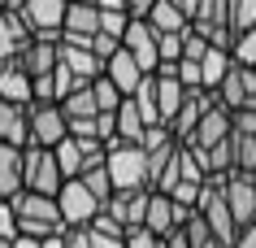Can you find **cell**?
I'll return each mask as SVG.
<instances>
[{"instance_id": "e575fe53", "label": "cell", "mask_w": 256, "mask_h": 248, "mask_svg": "<svg viewBox=\"0 0 256 248\" xmlns=\"http://www.w3.org/2000/svg\"><path fill=\"white\" fill-rule=\"evenodd\" d=\"M18 209H14V200H0V239H18Z\"/></svg>"}, {"instance_id": "ffe728a7", "label": "cell", "mask_w": 256, "mask_h": 248, "mask_svg": "<svg viewBox=\"0 0 256 248\" xmlns=\"http://www.w3.org/2000/svg\"><path fill=\"white\" fill-rule=\"evenodd\" d=\"M61 31L66 35H100V5L96 0H70Z\"/></svg>"}, {"instance_id": "4dcf8cb0", "label": "cell", "mask_w": 256, "mask_h": 248, "mask_svg": "<svg viewBox=\"0 0 256 248\" xmlns=\"http://www.w3.org/2000/svg\"><path fill=\"white\" fill-rule=\"evenodd\" d=\"M126 27H130V14H122V9H100V35L122 40V35H126Z\"/></svg>"}, {"instance_id": "6da1fadb", "label": "cell", "mask_w": 256, "mask_h": 248, "mask_svg": "<svg viewBox=\"0 0 256 248\" xmlns=\"http://www.w3.org/2000/svg\"><path fill=\"white\" fill-rule=\"evenodd\" d=\"M108 179H113V192H135V187H152V174H148V152L144 144H122V139H108Z\"/></svg>"}, {"instance_id": "4fadbf2b", "label": "cell", "mask_w": 256, "mask_h": 248, "mask_svg": "<svg viewBox=\"0 0 256 248\" xmlns=\"http://www.w3.org/2000/svg\"><path fill=\"white\" fill-rule=\"evenodd\" d=\"M30 40H35V35H30L26 18L18 14V9H0V66H4V61H14Z\"/></svg>"}, {"instance_id": "f546056e", "label": "cell", "mask_w": 256, "mask_h": 248, "mask_svg": "<svg viewBox=\"0 0 256 248\" xmlns=\"http://www.w3.org/2000/svg\"><path fill=\"white\" fill-rule=\"evenodd\" d=\"M230 27L239 35L256 27V0H230Z\"/></svg>"}, {"instance_id": "603a6c76", "label": "cell", "mask_w": 256, "mask_h": 248, "mask_svg": "<svg viewBox=\"0 0 256 248\" xmlns=\"http://www.w3.org/2000/svg\"><path fill=\"white\" fill-rule=\"evenodd\" d=\"M230 66H234V57H230L226 48H213V44H208V53H204V61H200V74H204V92H217V87L226 83Z\"/></svg>"}, {"instance_id": "d6986e66", "label": "cell", "mask_w": 256, "mask_h": 248, "mask_svg": "<svg viewBox=\"0 0 256 248\" xmlns=\"http://www.w3.org/2000/svg\"><path fill=\"white\" fill-rule=\"evenodd\" d=\"M61 66H66L74 79H82V83H96L104 74V61H100L92 48H74V44H61Z\"/></svg>"}, {"instance_id": "7402d4cb", "label": "cell", "mask_w": 256, "mask_h": 248, "mask_svg": "<svg viewBox=\"0 0 256 248\" xmlns=\"http://www.w3.org/2000/svg\"><path fill=\"white\" fill-rule=\"evenodd\" d=\"M148 22L161 31V35H182V31L191 27V18L178 9L174 0H156V5H152V14H148Z\"/></svg>"}, {"instance_id": "7bdbcfd3", "label": "cell", "mask_w": 256, "mask_h": 248, "mask_svg": "<svg viewBox=\"0 0 256 248\" xmlns=\"http://www.w3.org/2000/svg\"><path fill=\"white\" fill-rule=\"evenodd\" d=\"M178 9H182V14L191 18V22H196V18H200V0H174Z\"/></svg>"}, {"instance_id": "9c48e42d", "label": "cell", "mask_w": 256, "mask_h": 248, "mask_svg": "<svg viewBox=\"0 0 256 248\" xmlns=\"http://www.w3.org/2000/svg\"><path fill=\"white\" fill-rule=\"evenodd\" d=\"M222 192H226V205L234 213V222H239V231L252 226L256 222V179H248V174H226L222 179Z\"/></svg>"}, {"instance_id": "f1b7e54d", "label": "cell", "mask_w": 256, "mask_h": 248, "mask_svg": "<svg viewBox=\"0 0 256 248\" xmlns=\"http://www.w3.org/2000/svg\"><path fill=\"white\" fill-rule=\"evenodd\" d=\"M92 87H96V105H100V113H118V109H122V100H126V96H122V92L104 79V74H100Z\"/></svg>"}, {"instance_id": "bcb514c9", "label": "cell", "mask_w": 256, "mask_h": 248, "mask_svg": "<svg viewBox=\"0 0 256 248\" xmlns=\"http://www.w3.org/2000/svg\"><path fill=\"white\" fill-rule=\"evenodd\" d=\"M0 248H14V239H0Z\"/></svg>"}, {"instance_id": "60d3db41", "label": "cell", "mask_w": 256, "mask_h": 248, "mask_svg": "<svg viewBox=\"0 0 256 248\" xmlns=\"http://www.w3.org/2000/svg\"><path fill=\"white\" fill-rule=\"evenodd\" d=\"M126 5H130V18H148L156 0H126Z\"/></svg>"}, {"instance_id": "1f68e13d", "label": "cell", "mask_w": 256, "mask_h": 248, "mask_svg": "<svg viewBox=\"0 0 256 248\" xmlns=\"http://www.w3.org/2000/svg\"><path fill=\"white\" fill-rule=\"evenodd\" d=\"M204 53H208V40H204V31L187 27V31H182V61H204Z\"/></svg>"}, {"instance_id": "f6af8a7d", "label": "cell", "mask_w": 256, "mask_h": 248, "mask_svg": "<svg viewBox=\"0 0 256 248\" xmlns=\"http://www.w3.org/2000/svg\"><path fill=\"white\" fill-rule=\"evenodd\" d=\"M14 248H40V239H35V235H18Z\"/></svg>"}, {"instance_id": "3957f363", "label": "cell", "mask_w": 256, "mask_h": 248, "mask_svg": "<svg viewBox=\"0 0 256 248\" xmlns=\"http://www.w3.org/2000/svg\"><path fill=\"white\" fill-rule=\"evenodd\" d=\"M22 183H26V192L56 196L66 187V174H61V165H56V152L40 148V144H26V148H22Z\"/></svg>"}, {"instance_id": "b9f144b4", "label": "cell", "mask_w": 256, "mask_h": 248, "mask_svg": "<svg viewBox=\"0 0 256 248\" xmlns=\"http://www.w3.org/2000/svg\"><path fill=\"white\" fill-rule=\"evenodd\" d=\"M40 248H70V239H66V231H61V235H44Z\"/></svg>"}, {"instance_id": "8992f818", "label": "cell", "mask_w": 256, "mask_h": 248, "mask_svg": "<svg viewBox=\"0 0 256 248\" xmlns=\"http://www.w3.org/2000/svg\"><path fill=\"white\" fill-rule=\"evenodd\" d=\"M18 66L26 70L30 79H40V74H52L61 66V31H48V35H35V40L18 53Z\"/></svg>"}, {"instance_id": "f35d334b", "label": "cell", "mask_w": 256, "mask_h": 248, "mask_svg": "<svg viewBox=\"0 0 256 248\" xmlns=\"http://www.w3.org/2000/svg\"><path fill=\"white\" fill-rule=\"evenodd\" d=\"M92 244L96 248H126V235H100V231H92Z\"/></svg>"}, {"instance_id": "7c38bea8", "label": "cell", "mask_w": 256, "mask_h": 248, "mask_svg": "<svg viewBox=\"0 0 256 248\" xmlns=\"http://www.w3.org/2000/svg\"><path fill=\"white\" fill-rule=\"evenodd\" d=\"M208 105H213V92H204V87H191V92H187V100H182L178 118L170 122V131H174L178 144H187V139L196 135V126H200V118L208 113Z\"/></svg>"}, {"instance_id": "d4e9b609", "label": "cell", "mask_w": 256, "mask_h": 248, "mask_svg": "<svg viewBox=\"0 0 256 248\" xmlns=\"http://www.w3.org/2000/svg\"><path fill=\"white\" fill-rule=\"evenodd\" d=\"M56 165H61V174H66V179H78L82 170H87V157H82V144L74 135L70 139H61V144H56Z\"/></svg>"}, {"instance_id": "5b68a950", "label": "cell", "mask_w": 256, "mask_h": 248, "mask_svg": "<svg viewBox=\"0 0 256 248\" xmlns=\"http://www.w3.org/2000/svg\"><path fill=\"white\" fill-rule=\"evenodd\" d=\"M122 48L139 61L144 74H156V70H161V31L152 27L148 18H130V27L122 35Z\"/></svg>"}, {"instance_id": "ac0fdd59", "label": "cell", "mask_w": 256, "mask_h": 248, "mask_svg": "<svg viewBox=\"0 0 256 248\" xmlns=\"http://www.w3.org/2000/svg\"><path fill=\"white\" fill-rule=\"evenodd\" d=\"M22 192H26V183H22V148L0 144V200H14Z\"/></svg>"}, {"instance_id": "ab89813d", "label": "cell", "mask_w": 256, "mask_h": 248, "mask_svg": "<svg viewBox=\"0 0 256 248\" xmlns=\"http://www.w3.org/2000/svg\"><path fill=\"white\" fill-rule=\"evenodd\" d=\"M234 248H256V222L239 231V239H234Z\"/></svg>"}, {"instance_id": "8d00e7d4", "label": "cell", "mask_w": 256, "mask_h": 248, "mask_svg": "<svg viewBox=\"0 0 256 248\" xmlns=\"http://www.w3.org/2000/svg\"><path fill=\"white\" fill-rule=\"evenodd\" d=\"M161 235H152L148 226H135V231H126V248H156Z\"/></svg>"}, {"instance_id": "836d02e7", "label": "cell", "mask_w": 256, "mask_h": 248, "mask_svg": "<svg viewBox=\"0 0 256 248\" xmlns=\"http://www.w3.org/2000/svg\"><path fill=\"white\" fill-rule=\"evenodd\" d=\"M230 122H234V135H256V100L243 105V109H234Z\"/></svg>"}, {"instance_id": "277c9868", "label": "cell", "mask_w": 256, "mask_h": 248, "mask_svg": "<svg viewBox=\"0 0 256 248\" xmlns=\"http://www.w3.org/2000/svg\"><path fill=\"white\" fill-rule=\"evenodd\" d=\"M56 205H61V218H66V231H78V226H92L100 218V200L87 192L82 179H66V187L56 192Z\"/></svg>"}, {"instance_id": "ee69618b", "label": "cell", "mask_w": 256, "mask_h": 248, "mask_svg": "<svg viewBox=\"0 0 256 248\" xmlns=\"http://www.w3.org/2000/svg\"><path fill=\"white\" fill-rule=\"evenodd\" d=\"M96 5H100V9H122V14H130V5H126V0H96Z\"/></svg>"}, {"instance_id": "7dc6e473", "label": "cell", "mask_w": 256, "mask_h": 248, "mask_svg": "<svg viewBox=\"0 0 256 248\" xmlns=\"http://www.w3.org/2000/svg\"><path fill=\"white\" fill-rule=\"evenodd\" d=\"M156 248H170V244H165V239H156Z\"/></svg>"}, {"instance_id": "74e56055", "label": "cell", "mask_w": 256, "mask_h": 248, "mask_svg": "<svg viewBox=\"0 0 256 248\" xmlns=\"http://www.w3.org/2000/svg\"><path fill=\"white\" fill-rule=\"evenodd\" d=\"M118 48H122V40H113V35H96V40H92V53L100 57V61H108Z\"/></svg>"}, {"instance_id": "52a82bcc", "label": "cell", "mask_w": 256, "mask_h": 248, "mask_svg": "<svg viewBox=\"0 0 256 248\" xmlns=\"http://www.w3.org/2000/svg\"><path fill=\"white\" fill-rule=\"evenodd\" d=\"M61 139H70V118L61 105H30V144L40 148H56Z\"/></svg>"}, {"instance_id": "5bb4252c", "label": "cell", "mask_w": 256, "mask_h": 248, "mask_svg": "<svg viewBox=\"0 0 256 248\" xmlns=\"http://www.w3.org/2000/svg\"><path fill=\"white\" fill-rule=\"evenodd\" d=\"M0 144H14V148L30 144V105L0 100Z\"/></svg>"}, {"instance_id": "cb8c5ba5", "label": "cell", "mask_w": 256, "mask_h": 248, "mask_svg": "<svg viewBox=\"0 0 256 248\" xmlns=\"http://www.w3.org/2000/svg\"><path fill=\"white\" fill-rule=\"evenodd\" d=\"M61 109H66L70 122H74V118H100V105H96V87H92V83L74 87V92L61 100Z\"/></svg>"}, {"instance_id": "83f0119b", "label": "cell", "mask_w": 256, "mask_h": 248, "mask_svg": "<svg viewBox=\"0 0 256 248\" xmlns=\"http://www.w3.org/2000/svg\"><path fill=\"white\" fill-rule=\"evenodd\" d=\"M82 183H87V192H92L100 205H108V196H113V179H108V170H104V165L87 170V174H82Z\"/></svg>"}, {"instance_id": "2e32d148", "label": "cell", "mask_w": 256, "mask_h": 248, "mask_svg": "<svg viewBox=\"0 0 256 248\" xmlns=\"http://www.w3.org/2000/svg\"><path fill=\"white\" fill-rule=\"evenodd\" d=\"M0 100H14V105H35V79L18 66V57L0 66Z\"/></svg>"}, {"instance_id": "30bf717a", "label": "cell", "mask_w": 256, "mask_h": 248, "mask_svg": "<svg viewBox=\"0 0 256 248\" xmlns=\"http://www.w3.org/2000/svg\"><path fill=\"white\" fill-rule=\"evenodd\" d=\"M148 200H152V187L113 192V196H108V205H104V213H113L126 231H135V226H144V218H148Z\"/></svg>"}, {"instance_id": "4316f807", "label": "cell", "mask_w": 256, "mask_h": 248, "mask_svg": "<svg viewBox=\"0 0 256 248\" xmlns=\"http://www.w3.org/2000/svg\"><path fill=\"white\" fill-rule=\"evenodd\" d=\"M191 27H230V0H200V18Z\"/></svg>"}, {"instance_id": "7a4b0ae2", "label": "cell", "mask_w": 256, "mask_h": 248, "mask_svg": "<svg viewBox=\"0 0 256 248\" xmlns=\"http://www.w3.org/2000/svg\"><path fill=\"white\" fill-rule=\"evenodd\" d=\"M14 209H18V231L22 235H61L66 231V218H61V205L56 196H40V192H22L14 196Z\"/></svg>"}, {"instance_id": "e0dca14e", "label": "cell", "mask_w": 256, "mask_h": 248, "mask_svg": "<svg viewBox=\"0 0 256 248\" xmlns=\"http://www.w3.org/2000/svg\"><path fill=\"white\" fill-rule=\"evenodd\" d=\"M234 135V122H230V109H222L213 96V105H208V113L200 118V126H196V135L187 139V144H226V139Z\"/></svg>"}, {"instance_id": "d6a6232c", "label": "cell", "mask_w": 256, "mask_h": 248, "mask_svg": "<svg viewBox=\"0 0 256 248\" xmlns=\"http://www.w3.org/2000/svg\"><path fill=\"white\" fill-rule=\"evenodd\" d=\"M234 61H239V66H252L256 70V31H243L239 40H234Z\"/></svg>"}, {"instance_id": "44dd1931", "label": "cell", "mask_w": 256, "mask_h": 248, "mask_svg": "<svg viewBox=\"0 0 256 248\" xmlns=\"http://www.w3.org/2000/svg\"><path fill=\"white\" fill-rule=\"evenodd\" d=\"M144 135H148V118L139 113V105L130 96L122 100V109H118V139L122 144H144Z\"/></svg>"}, {"instance_id": "ba28073f", "label": "cell", "mask_w": 256, "mask_h": 248, "mask_svg": "<svg viewBox=\"0 0 256 248\" xmlns=\"http://www.w3.org/2000/svg\"><path fill=\"white\" fill-rule=\"evenodd\" d=\"M213 96H217V105H222V109H230V113L243 109V105H252V100H256V70L234 61V66H230V74H226V83L217 87Z\"/></svg>"}, {"instance_id": "8fae6325", "label": "cell", "mask_w": 256, "mask_h": 248, "mask_svg": "<svg viewBox=\"0 0 256 248\" xmlns=\"http://www.w3.org/2000/svg\"><path fill=\"white\" fill-rule=\"evenodd\" d=\"M66 9H70V0H26L18 14L26 18L30 35H48V31L66 27Z\"/></svg>"}, {"instance_id": "9a60e30c", "label": "cell", "mask_w": 256, "mask_h": 248, "mask_svg": "<svg viewBox=\"0 0 256 248\" xmlns=\"http://www.w3.org/2000/svg\"><path fill=\"white\" fill-rule=\"evenodd\" d=\"M104 79L113 83V87H118L122 96H135V92H139V83L148 79V74L139 70V61H135L130 53H126V48H118V53H113V57L104 61Z\"/></svg>"}, {"instance_id": "d590c367", "label": "cell", "mask_w": 256, "mask_h": 248, "mask_svg": "<svg viewBox=\"0 0 256 248\" xmlns=\"http://www.w3.org/2000/svg\"><path fill=\"white\" fill-rule=\"evenodd\" d=\"M178 79H182V87H204L200 61H178Z\"/></svg>"}, {"instance_id": "484cf974", "label": "cell", "mask_w": 256, "mask_h": 248, "mask_svg": "<svg viewBox=\"0 0 256 248\" xmlns=\"http://www.w3.org/2000/svg\"><path fill=\"white\" fill-rule=\"evenodd\" d=\"M130 100H135L139 113L148 118V126H165V122H161V105H156V74H148V79L139 83V92H135Z\"/></svg>"}]
</instances>
